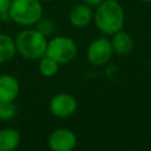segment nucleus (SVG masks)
Segmentation results:
<instances>
[{
  "mask_svg": "<svg viewBox=\"0 0 151 151\" xmlns=\"http://www.w3.org/2000/svg\"><path fill=\"white\" fill-rule=\"evenodd\" d=\"M41 2H50V1H53V0H40Z\"/></svg>",
  "mask_w": 151,
  "mask_h": 151,
  "instance_id": "obj_20",
  "label": "nucleus"
},
{
  "mask_svg": "<svg viewBox=\"0 0 151 151\" xmlns=\"http://www.w3.org/2000/svg\"><path fill=\"white\" fill-rule=\"evenodd\" d=\"M77 144L78 139L76 133L66 127L53 130L47 138V146L52 151H72Z\"/></svg>",
  "mask_w": 151,
  "mask_h": 151,
  "instance_id": "obj_7",
  "label": "nucleus"
},
{
  "mask_svg": "<svg viewBox=\"0 0 151 151\" xmlns=\"http://www.w3.org/2000/svg\"><path fill=\"white\" fill-rule=\"evenodd\" d=\"M17 53L27 60H39L45 55L47 38L35 28L20 31L14 38Z\"/></svg>",
  "mask_w": 151,
  "mask_h": 151,
  "instance_id": "obj_2",
  "label": "nucleus"
},
{
  "mask_svg": "<svg viewBox=\"0 0 151 151\" xmlns=\"http://www.w3.org/2000/svg\"><path fill=\"white\" fill-rule=\"evenodd\" d=\"M105 0H83V2L90 5L91 7H97L98 5H100L101 2H104Z\"/></svg>",
  "mask_w": 151,
  "mask_h": 151,
  "instance_id": "obj_17",
  "label": "nucleus"
},
{
  "mask_svg": "<svg viewBox=\"0 0 151 151\" xmlns=\"http://www.w3.org/2000/svg\"><path fill=\"white\" fill-rule=\"evenodd\" d=\"M17 114L14 101H0V120H11Z\"/></svg>",
  "mask_w": 151,
  "mask_h": 151,
  "instance_id": "obj_14",
  "label": "nucleus"
},
{
  "mask_svg": "<svg viewBox=\"0 0 151 151\" xmlns=\"http://www.w3.org/2000/svg\"><path fill=\"white\" fill-rule=\"evenodd\" d=\"M35 29H38L42 35H45L46 38L51 37L54 32V24L52 20H50L48 18H44L41 17L37 24H35Z\"/></svg>",
  "mask_w": 151,
  "mask_h": 151,
  "instance_id": "obj_15",
  "label": "nucleus"
},
{
  "mask_svg": "<svg viewBox=\"0 0 151 151\" xmlns=\"http://www.w3.org/2000/svg\"><path fill=\"white\" fill-rule=\"evenodd\" d=\"M12 0H0V13L7 12Z\"/></svg>",
  "mask_w": 151,
  "mask_h": 151,
  "instance_id": "obj_16",
  "label": "nucleus"
},
{
  "mask_svg": "<svg viewBox=\"0 0 151 151\" xmlns=\"http://www.w3.org/2000/svg\"><path fill=\"white\" fill-rule=\"evenodd\" d=\"M8 13L11 21L24 27H31L42 17V2L40 0H12Z\"/></svg>",
  "mask_w": 151,
  "mask_h": 151,
  "instance_id": "obj_3",
  "label": "nucleus"
},
{
  "mask_svg": "<svg viewBox=\"0 0 151 151\" xmlns=\"http://www.w3.org/2000/svg\"><path fill=\"white\" fill-rule=\"evenodd\" d=\"M78 54V46L76 41L66 35H57L47 40L45 55L52 58L58 64L71 63Z\"/></svg>",
  "mask_w": 151,
  "mask_h": 151,
  "instance_id": "obj_4",
  "label": "nucleus"
},
{
  "mask_svg": "<svg viewBox=\"0 0 151 151\" xmlns=\"http://www.w3.org/2000/svg\"><path fill=\"white\" fill-rule=\"evenodd\" d=\"M20 93V85L12 74H0V101H14Z\"/></svg>",
  "mask_w": 151,
  "mask_h": 151,
  "instance_id": "obj_9",
  "label": "nucleus"
},
{
  "mask_svg": "<svg viewBox=\"0 0 151 151\" xmlns=\"http://www.w3.org/2000/svg\"><path fill=\"white\" fill-rule=\"evenodd\" d=\"M139 1H142V2H151V0H139Z\"/></svg>",
  "mask_w": 151,
  "mask_h": 151,
  "instance_id": "obj_19",
  "label": "nucleus"
},
{
  "mask_svg": "<svg viewBox=\"0 0 151 151\" xmlns=\"http://www.w3.org/2000/svg\"><path fill=\"white\" fill-rule=\"evenodd\" d=\"M93 22L99 32L105 35H112L122 31L125 22V12L117 0H105L96 7L93 12Z\"/></svg>",
  "mask_w": 151,
  "mask_h": 151,
  "instance_id": "obj_1",
  "label": "nucleus"
},
{
  "mask_svg": "<svg viewBox=\"0 0 151 151\" xmlns=\"http://www.w3.org/2000/svg\"><path fill=\"white\" fill-rule=\"evenodd\" d=\"M21 143L20 132L13 127L0 129V151H14Z\"/></svg>",
  "mask_w": 151,
  "mask_h": 151,
  "instance_id": "obj_11",
  "label": "nucleus"
},
{
  "mask_svg": "<svg viewBox=\"0 0 151 151\" xmlns=\"http://www.w3.org/2000/svg\"><path fill=\"white\" fill-rule=\"evenodd\" d=\"M77 99L67 92H59L54 94L48 103L50 112L57 118H68L77 111Z\"/></svg>",
  "mask_w": 151,
  "mask_h": 151,
  "instance_id": "obj_6",
  "label": "nucleus"
},
{
  "mask_svg": "<svg viewBox=\"0 0 151 151\" xmlns=\"http://www.w3.org/2000/svg\"><path fill=\"white\" fill-rule=\"evenodd\" d=\"M17 54L14 38L6 33H0V64H5L13 59Z\"/></svg>",
  "mask_w": 151,
  "mask_h": 151,
  "instance_id": "obj_12",
  "label": "nucleus"
},
{
  "mask_svg": "<svg viewBox=\"0 0 151 151\" xmlns=\"http://www.w3.org/2000/svg\"><path fill=\"white\" fill-rule=\"evenodd\" d=\"M113 55L111 40L107 38H97L90 42L86 48V59L93 66H103L107 64Z\"/></svg>",
  "mask_w": 151,
  "mask_h": 151,
  "instance_id": "obj_5",
  "label": "nucleus"
},
{
  "mask_svg": "<svg viewBox=\"0 0 151 151\" xmlns=\"http://www.w3.org/2000/svg\"><path fill=\"white\" fill-rule=\"evenodd\" d=\"M0 21H11V17H9V13L8 11L7 12H4V13H0Z\"/></svg>",
  "mask_w": 151,
  "mask_h": 151,
  "instance_id": "obj_18",
  "label": "nucleus"
},
{
  "mask_svg": "<svg viewBox=\"0 0 151 151\" xmlns=\"http://www.w3.org/2000/svg\"><path fill=\"white\" fill-rule=\"evenodd\" d=\"M60 64H58L52 58L44 55L39 59V72L45 78H52L59 72Z\"/></svg>",
  "mask_w": 151,
  "mask_h": 151,
  "instance_id": "obj_13",
  "label": "nucleus"
},
{
  "mask_svg": "<svg viewBox=\"0 0 151 151\" xmlns=\"http://www.w3.org/2000/svg\"><path fill=\"white\" fill-rule=\"evenodd\" d=\"M150 70H151V59H150Z\"/></svg>",
  "mask_w": 151,
  "mask_h": 151,
  "instance_id": "obj_21",
  "label": "nucleus"
},
{
  "mask_svg": "<svg viewBox=\"0 0 151 151\" xmlns=\"http://www.w3.org/2000/svg\"><path fill=\"white\" fill-rule=\"evenodd\" d=\"M111 45H112V50L113 53L118 54V55H127L132 52L133 47H134V41L132 39V37L126 33L125 31H118L117 33L111 35Z\"/></svg>",
  "mask_w": 151,
  "mask_h": 151,
  "instance_id": "obj_10",
  "label": "nucleus"
},
{
  "mask_svg": "<svg viewBox=\"0 0 151 151\" xmlns=\"http://www.w3.org/2000/svg\"><path fill=\"white\" fill-rule=\"evenodd\" d=\"M68 21L76 28H84V27L88 26L93 21L92 7L85 2L77 4L70 11Z\"/></svg>",
  "mask_w": 151,
  "mask_h": 151,
  "instance_id": "obj_8",
  "label": "nucleus"
}]
</instances>
